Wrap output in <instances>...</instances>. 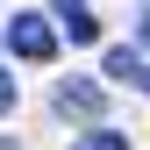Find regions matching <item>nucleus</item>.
Returning <instances> with one entry per match:
<instances>
[{"label":"nucleus","mask_w":150,"mask_h":150,"mask_svg":"<svg viewBox=\"0 0 150 150\" xmlns=\"http://www.w3.org/2000/svg\"><path fill=\"white\" fill-rule=\"evenodd\" d=\"M136 86H150V64H143V79H136Z\"/></svg>","instance_id":"nucleus-8"},{"label":"nucleus","mask_w":150,"mask_h":150,"mask_svg":"<svg viewBox=\"0 0 150 150\" xmlns=\"http://www.w3.org/2000/svg\"><path fill=\"white\" fill-rule=\"evenodd\" d=\"M7 50L29 57V64H50V57H57V29H50L43 14H14V22H7Z\"/></svg>","instance_id":"nucleus-1"},{"label":"nucleus","mask_w":150,"mask_h":150,"mask_svg":"<svg viewBox=\"0 0 150 150\" xmlns=\"http://www.w3.org/2000/svg\"><path fill=\"white\" fill-rule=\"evenodd\" d=\"M71 150H129V136H122V129H86Z\"/></svg>","instance_id":"nucleus-5"},{"label":"nucleus","mask_w":150,"mask_h":150,"mask_svg":"<svg viewBox=\"0 0 150 150\" xmlns=\"http://www.w3.org/2000/svg\"><path fill=\"white\" fill-rule=\"evenodd\" d=\"M107 79H115V86H136V79H143V50H136V43L107 50Z\"/></svg>","instance_id":"nucleus-2"},{"label":"nucleus","mask_w":150,"mask_h":150,"mask_svg":"<svg viewBox=\"0 0 150 150\" xmlns=\"http://www.w3.org/2000/svg\"><path fill=\"white\" fill-rule=\"evenodd\" d=\"M57 107H64V115H93V107H100V86H93V79H71V86H57Z\"/></svg>","instance_id":"nucleus-3"},{"label":"nucleus","mask_w":150,"mask_h":150,"mask_svg":"<svg viewBox=\"0 0 150 150\" xmlns=\"http://www.w3.org/2000/svg\"><path fill=\"white\" fill-rule=\"evenodd\" d=\"M57 22H64V36H71V43H93V36H100V22H93L79 0H64V7H57Z\"/></svg>","instance_id":"nucleus-4"},{"label":"nucleus","mask_w":150,"mask_h":150,"mask_svg":"<svg viewBox=\"0 0 150 150\" xmlns=\"http://www.w3.org/2000/svg\"><path fill=\"white\" fill-rule=\"evenodd\" d=\"M143 43H150V14H143Z\"/></svg>","instance_id":"nucleus-7"},{"label":"nucleus","mask_w":150,"mask_h":150,"mask_svg":"<svg viewBox=\"0 0 150 150\" xmlns=\"http://www.w3.org/2000/svg\"><path fill=\"white\" fill-rule=\"evenodd\" d=\"M0 115H14V79L0 71Z\"/></svg>","instance_id":"nucleus-6"}]
</instances>
